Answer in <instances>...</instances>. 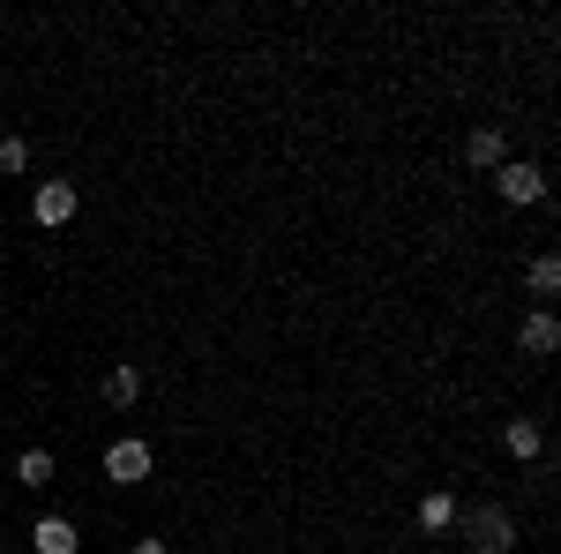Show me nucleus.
Wrapping results in <instances>:
<instances>
[{"label": "nucleus", "instance_id": "f257e3e1", "mask_svg": "<svg viewBox=\"0 0 561 554\" xmlns=\"http://www.w3.org/2000/svg\"><path fill=\"white\" fill-rule=\"evenodd\" d=\"M457 532H465V547H472V554H510V547H517V517L502 510V502H472V510H457Z\"/></svg>", "mask_w": 561, "mask_h": 554}, {"label": "nucleus", "instance_id": "f03ea898", "mask_svg": "<svg viewBox=\"0 0 561 554\" xmlns=\"http://www.w3.org/2000/svg\"><path fill=\"white\" fill-rule=\"evenodd\" d=\"M494 195H502L510 211H531V203H547V172L531 166V158H502V166H494Z\"/></svg>", "mask_w": 561, "mask_h": 554}, {"label": "nucleus", "instance_id": "7ed1b4c3", "mask_svg": "<svg viewBox=\"0 0 561 554\" xmlns=\"http://www.w3.org/2000/svg\"><path fill=\"white\" fill-rule=\"evenodd\" d=\"M76 211H83V188H76V180H38V188H31V217H38L45 233H60Z\"/></svg>", "mask_w": 561, "mask_h": 554}, {"label": "nucleus", "instance_id": "20e7f679", "mask_svg": "<svg viewBox=\"0 0 561 554\" xmlns=\"http://www.w3.org/2000/svg\"><path fill=\"white\" fill-rule=\"evenodd\" d=\"M150 472H158V450H150L142 434H121V442L105 450V479H113V487H135V479H150Z\"/></svg>", "mask_w": 561, "mask_h": 554}, {"label": "nucleus", "instance_id": "39448f33", "mask_svg": "<svg viewBox=\"0 0 561 554\" xmlns=\"http://www.w3.org/2000/svg\"><path fill=\"white\" fill-rule=\"evenodd\" d=\"M517 344L531 352V360H554V352H561V323H554V307H531V315L517 323Z\"/></svg>", "mask_w": 561, "mask_h": 554}, {"label": "nucleus", "instance_id": "423d86ee", "mask_svg": "<svg viewBox=\"0 0 561 554\" xmlns=\"http://www.w3.org/2000/svg\"><path fill=\"white\" fill-rule=\"evenodd\" d=\"M31 547L38 554H76L83 532H76V517H38V524H31Z\"/></svg>", "mask_w": 561, "mask_h": 554}, {"label": "nucleus", "instance_id": "0eeeda50", "mask_svg": "<svg viewBox=\"0 0 561 554\" xmlns=\"http://www.w3.org/2000/svg\"><path fill=\"white\" fill-rule=\"evenodd\" d=\"M502 450H510L517 465L547 457V427H539V420H510V427H502Z\"/></svg>", "mask_w": 561, "mask_h": 554}, {"label": "nucleus", "instance_id": "6e6552de", "mask_svg": "<svg viewBox=\"0 0 561 554\" xmlns=\"http://www.w3.org/2000/svg\"><path fill=\"white\" fill-rule=\"evenodd\" d=\"M502 158H510V143H502V128H472V135H465V166L494 172Z\"/></svg>", "mask_w": 561, "mask_h": 554}, {"label": "nucleus", "instance_id": "1a4fd4ad", "mask_svg": "<svg viewBox=\"0 0 561 554\" xmlns=\"http://www.w3.org/2000/svg\"><path fill=\"white\" fill-rule=\"evenodd\" d=\"M135 397H142V368H128V360H121V368H105V405H121V412H128Z\"/></svg>", "mask_w": 561, "mask_h": 554}, {"label": "nucleus", "instance_id": "9d476101", "mask_svg": "<svg viewBox=\"0 0 561 554\" xmlns=\"http://www.w3.org/2000/svg\"><path fill=\"white\" fill-rule=\"evenodd\" d=\"M449 524H457V495H449V487L420 495V532H449Z\"/></svg>", "mask_w": 561, "mask_h": 554}, {"label": "nucleus", "instance_id": "9b49d317", "mask_svg": "<svg viewBox=\"0 0 561 554\" xmlns=\"http://www.w3.org/2000/svg\"><path fill=\"white\" fill-rule=\"evenodd\" d=\"M524 285H531V299H554V293H561V262H554V256H531Z\"/></svg>", "mask_w": 561, "mask_h": 554}, {"label": "nucleus", "instance_id": "f8f14e48", "mask_svg": "<svg viewBox=\"0 0 561 554\" xmlns=\"http://www.w3.org/2000/svg\"><path fill=\"white\" fill-rule=\"evenodd\" d=\"M15 479H23V487H53V457H45V450H23V457H15Z\"/></svg>", "mask_w": 561, "mask_h": 554}, {"label": "nucleus", "instance_id": "ddd939ff", "mask_svg": "<svg viewBox=\"0 0 561 554\" xmlns=\"http://www.w3.org/2000/svg\"><path fill=\"white\" fill-rule=\"evenodd\" d=\"M0 172H31V143L23 135H0Z\"/></svg>", "mask_w": 561, "mask_h": 554}, {"label": "nucleus", "instance_id": "4468645a", "mask_svg": "<svg viewBox=\"0 0 561 554\" xmlns=\"http://www.w3.org/2000/svg\"><path fill=\"white\" fill-rule=\"evenodd\" d=\"M128 554H165V540H135V547Z\"/></svg>", "mask_w": 561, "mask_h": 554}]
</instances>
